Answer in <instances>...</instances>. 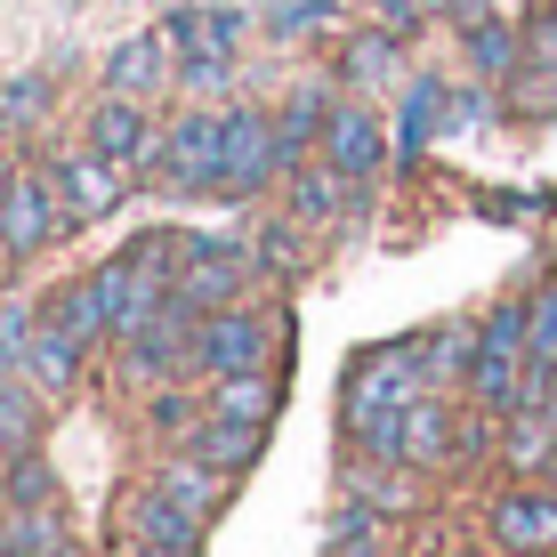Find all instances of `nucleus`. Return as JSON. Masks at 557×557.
Listing matches in <instances>:
<instances>
[{"label":"nucleus","instance_id":"obj_10","mask_svg":"<svg viewBox=\"0 0 557 557\" xmlns=\"http://www.w3.org/2000/svg\"><path fill=\"white\" fill-rule=\"evenodd\" d=\"M315 153H323L332 170H348V178H380V162H388V129H380V113H372V106H356V98H332Z\"/></svg>","mask_w":557,"mask_h":557},{"label":"nucleus","instance_id":"obj_15","mask_svg":"<svg viewBox=\"0 0 557 557\" xmlns=\"http://www.w3.org/2000/svg\"><path fill=\"white\" fill-rule=\"evenodd\" d=\"M41 315H49L65 339H82V348L113 339V315H106V292H98V275H73V283H57V292L41 299Z\"/></svg>","mask_w":557,"mask_h":557},{"label":"nucleus","instance_id":"obj_23","mask_svg":"<svg viewBox=\"0 0 557 557\" xmlns=\"http://www.w3.org/2000/svg\"><path fill=\"white\" fill-rule=\"evenodd\" d=\"M502 445H509V469H517V476H533V469L549 476V453H557V420H549V405L509 412V420H502Z\"/></svg>","mask_w":557,"mask_h":557},{"label":"nucleus","instance_id":"obj_34","mask_svg":"<svg viewBox=\"0 0 557 557\" xmlns=\"http://www.w3.org/2000/svg\"><path fill=\"white\" fill-rule=\"evenodd\" d=\"M332 9H339V0H283V9L267 16V25H275V33H307V25H323Z\"/></svg>","mask_w":557,"mask_h":557},{"label":"nucleus","instance_id":"obj_4","mask_svg":"<svg viewBox=\"0 0 557 557\" xmlns=\"http://www.w3.org/2000/svg\"><path fill=\"white\" fill-rule=\"evenodd\" d=\"M243 283H251V251L226 235H178V299L219 315V307H243Z\"/></svg>","mask_w":557,"mask_h":557},{"label":"nucleus","instance_id":"obj_36","mask_svg":"<svg viewBox=\"0 0 557 557\" xmlns=\"http://www.w3.org/2000/svg\"><path fill=\"white\" fill-rule=\"evenodd\" d=\"M542 405H549V420H557V372H549V396H542Z\"/></svg>","mask_w":557,"mask_h":557},{"label":"nucleus","instance_id":"obj_20","mask_svg":"<svg viewBox=\"0 0 557 557\" xmlns=\"http://www.w3.org/2000/svg\"><path fill=\"white\" fill-rule=\"evenodd\" d=\"M162 33L178 41V65H186V57H235V41H243V16H235V9H178Z\"/></svg>","mask_w":557,"mask_h":557},{"label":"nucleus","instance_id":"obj_29","mask_svg":"<svg viewBox=\"0 0 557 557\" xmlns=\"http://www.w3.org/2000/svg\"><path fill=\"white\" fill-rule=\"evenodd\" d=\"M525 348H533V372H557V283L525 292Z\"/></svg>","mask_w":557,"mask_h":557},{"label":"nucleus","instance_id":"obj_16","mask_svg":"<svg viewBox=\"0 0 557 557\" xmlns=\"http://www.w3.org/2000/svg\"><path fill=\"white\" fill-rule=\"evenodd\" d=\"M259 445H267V429H251V420H219V412H202L195 429H186V445H178V453H195V460H210V469L243 476V469L259 460Z\"/></svg>","mask_w":557,"mask_h":557},{"label":"nucleus","instance_id":"obj_9","mask_svg":"<svg viewBox=\"0 0 557 557\" xmlns=\"http://www.w3.org/2000/svg\"><path fill=\"white\" fill-rule=\"evenodd\" d=\"M82 138L106 153V162H122L129 178H138V170L153 162V153H162V129H153V113H146V98H106L89 106V122H82Z\"/></svg>","mask_w":557,"mask_h":557},{"label":"nucleus","instance_id":"obj_19","mask_svg":"<svg viewBox=\"0 0 557 557\" xmlns=\"http://www.w3.org/2000/svg\"><path fill=\"white\" fill-rule=\"evenodd\" d=\"M202 405L219 420H251V429H267L275 405H283V388H275V372H226V380H210V388H202Z\"/></svg>","mask_w":557,"mask_h":557},{"label":"nucleus","instance_id":"obj_26","mask_svg":"<svg viewBox=\"0 0 557 557\" xmlns=\"http://www.w3.org/2000/svg\"><path fill=\"white\" fill-rule=\"evenodd\" d=\"M396 65H405V33L396 25H380V33H356L348 41V82H396Z\"/></svg>","mask_w":557,"mask_h":557},{"label":"nucleus","instance_id":"obj_31","mask_svg":"<svg viewBox=\"0 0 557 557\" xmlns=\"http://www.w3.org/2000/svg\"><path fill=\"white\" fill-rule=\"evenodd\" d=\"M251 259L267 267V275H292V267H299V235H292V226H267V235L251 243Z\"/></svg>","mask_w":557,"mask_h":557},{"label":"nucleus","instance_id":"obj_37","mask_svg":"<svg viewBox=\"0 0 557 557\" xmlns=\"http://www.w3.org/2000/svg\"><path fill=\"white\" fill-rule=\"evenodd\" d=\"M57 557H82V542H65V549H57Z\"/></svg>","mask_w":557,"mask_h":557},{"label":"nucleus","instance_id":"obj_8","mask_svg":"<svg viewBox=\"0 0 557 557\" xmlns=\"http://www.w3.org/2000/svg\"><path fill=\"white\" fill-rule=\"evenodd\" d=\"M49 170H57V186H65V202H73V219H82V226H98V219H113V210L129 202V170L106 162L89 138L65 146V153H49Z\"/></svg>","mask_w":557,"mask_h":557},{"label":"nucleus","instance_id":"obj_24","mask_svg":"<svg viewBox=\"0 0 557 557\" xmlns=\"http://www.w3.org/2000/svg\"><path fill=\"white\" fill-rule=\"evenodd\" d=\"M153 485L178 493V502L195 509V517H210V509L226 502V469H210V460H195V453H170L162 469H153Z\"/></svg>","mask_w":557,"mask_h":557},{"label":"nucleus","instance_id":"obj_32","mask_svg":"<svg viewBox=\"0 0 557 557\" xmlns=\"http://www.w3.org/2000/svg\"><path fill=\"white\" fill-rule=\"evenodd\" d=\"M525 65H542V73H557V0H549V9L533 16V25H525Z\"/></svg>","mask_w":557,"mask_h":557},{"label":"nucleus","instance_id":"obj_17","mask_svg":"<svg viewBox=\"0 0 557 557\" xmlns=\"http://www.w3.org/2000/svg\"><path fill=\"white\" fill-rule=\"evenodd\" d=\"M82 356H89L82 339H65V332L41 315V332H33V348H25V363H16V372H25L41 396H73V388H82Z\"/></svg>","mask_w":557,"mask_h":557},{"label":"nucleus","instance_id":"obj_33","mask_svg":"<svg viewBox=\"0 0 557 557\" xmlns=\"http://www.w3.org/2000/svg\"><path fill=\"white\" fill-rule=\"evenodd\" d=\"M429 363H436V372H469V363H476V332H436Z\"/></svg>","mask_w":557,"mask_h":557},{"label":"nucleus","instance_id":"obj_27","mask_svg":"<svg viewBox=\"0 0 557 557\" xmlns=\"http://www.w3.org/2000/svg\"><path fill=\"white\" fill-rule=\"evenodd\" d=\"M49 502H57V469L41 453H25V460L0 469V509H49Z\"/></svg>","mask_w":557,"mask_h":557},{"label":"nucleus","instance_id":"obj_21","mask_svg":"<svg viewBox=\"0 0 557 557\" xmlns=\"http://www.w3.org/2000/svg\"><path fill=\"white\" fill-rule=\"evenodd\" d=\"M460 49H469V65L485 73V82H517V73H525V33H509L502 16L460 25Z\"/></svg>","mask_w":557,"mask_h":557},{"label":"nucleus","instance_id":"obj_14","mask_svg":"<svg viewBox=\"0 0 557 557\" xmlns=\"http://www.w3.org/2000/svg\"><path fill=\"white\" fill-rule=\"evenodd\" d=\"M453 412L436 405V396H420V405L396 412V469H436V460H453Z\"/></svg>","mask_w":557,"mask_h":557},{"label":"nucleus","instance_id":"obj_6","mask_svg":"<svg viewBox=\"0 0 557 557\" xmlns=\"http://www.w3.org/2000/svg\"><path fill=\"white\" fill-rule=\"evenodd\" d=\"M275 178H283L275 113H259V106H226V186H219V195L251 202V195H267Z\"/></svg>","mask_w":557,"mask_h":557},{"label":"nucleus","instance_id":"obj_5","mask_svg":"<svg viewBox=\"0 0 557 557\" xmlns=\"http://www.w3.org/2000/svg\"><path fill=\"white\" fill-rule=\"evenodd\" d=\"M267 356H275V315H259V307H219V315H202V332H195V372L202 380L267 372Z\"/></svg>","mask_w":557,"mask_h":557},{"label":"nucleus","instance_id":"obj_2","mask_svg":"<svg viewBox=\"0 0 557 557\" xmlns=\"http://www.w3.org/2000/svg\"><path fill=\"white\" fill-rule=\"evenodd\" d=\"M436 388V363H429V339H388V348H363L348 363V429L356 420H372V412H405L420 405V396Z\"/></svg>","mask_w":557,"mask_h":557},{"label":"nucleus","instance_id":"obj_11","mask_svg":"<svg viewBox=\"0 0 557 557\" xmlns=\"http://www.w3.org/2000/svg\"><path fill=\"white\" fill-rule=\"evenodd\" d=\"M493 542L509 557H557V485H517L493 502Z\"/></svg>","mask_w":557,"mask_h":557},{"label":"nucleus","instance_id":"obj_13","mask_svg":"<svg viewBox=\"0 0 557 557\" xmlns=\"http://www.w3.org/2000/svg\"><path fill=\"white\" fill-rule=\"evenodd\" d=\"M356 186H363V178L332 170L323 153H307V162L292 170V219H299V226H339V219L356 210Z\"/></svg>","mask_w":557,"mask_h":557},{"label":"nucleus","instance_id":"obj_38","mask_svg":"<svg viewBox=\"0 0 557 557\" xmlns=\"http://www.w3.org/2000/svg\"><path fill=\"white\" fill-rule=\"evenodd\" d=\"M0 267H16V259H9V251H0Z\"/></svg>","mask_w":557,"mask_h":557},{"label":"nucleus","instance_id":"obj_3","mask_svg":"<svg viewBox=\"0 0 557 557\" xmlns=\"http://www.w3.org/2000/svg\"><path fill=\"white\" fill-rule=\"evenodd\" d=\"M170 195H219L226 186V113L219 106H195L162 129V153H153Z\"/></svg>","mask_w":557,"mask_h":557},{"label":"nucleus","instance_id":"obj_28","mask_svg":"<svg viewBox=\"0 0 557 557\" xmlns=\"http://www.w3.org/2000/svg\"><path fill=\"white\" fill-rule=\"evenodd\" d=\"M41 113H49V73H16V82H0V138L33 129Z\"/></svg>","mask_w":557,"mask_h":557},{"label":"nucleus","instance_id":"obj_1","mask_svg":"<svg viewBox=\"0 0 557 557\" xmlns=\"http://www.w3.org/2000/svg\"><path fill=\"white\" fill-rule=\"evenodd\" d=\"M73 226L82 219H73V202H65V186H57L49 162H9L0 170V251L9 259H41Z\"/></svg>","mask_w":557,"mask_h":557},{"label":"nucleus","instance_id":"obj_12","mask_svg":"<svg viewBox=\"0 0 557 557\" xmlns=\"http://www.w3.org/2000/svg\"><path fill=\"white\" fill-rule=\"evenodd\" d=\"M178 82V41H170V33H129L122 49L106 57V89L113 98H162V89Z\"/></svg>","mask_w":557,"mask_h":557},{"label":"nucleus","instance_id":"obj_25","mask_svg":"<svg viewBox=\"0 0 557 557\" xmlns=\"http://www.w3.org/2000/svg\"><path fill=\"white\" fill-rule=\"evenodd\" d=\"M453 122V98H445V82H429V73H420V82L405 89V129H396V138H405V153H420L436 138V129Z\"/></svg>","mask_w":557,"mask_h":557},{"label":"nucleus","instance_id":"obj_35","mask_svg":"<svg viewBox=\"0 0 557 557\" xmlns=\"http://www.w3.org/2000/svg\"><path fill=\"white\" fill-rule=\"evenodd\" d=\"M453 0H380V25H396V33H412L420 16H445Z\"/></svg>","mask_w":557,"mask_h":557},{"label":"nucleus","instance_id":"obj_22","mask_svg":"<svg viewBox=\"0 0 557 557\" xmlns=\"http://www.w3.org/2000/svg\"><path fill=\"white\" fill-rule=\"evenodd\" d=\"M73 533H65V509H0V557H57Z\"/></svg>","mask_w":557,"mask_h":557},{"label":"nucleus","instance_id":"obj_30","mask_svg":"<svg viewBox=\"0 0 557 557\" xmlns=\"http://www.w3.org/2000/svg\"><path fill=\"white\" fill-rule=\"evenodd\" d=\"M226 82H235V57H186L178 65V89H195V98H219Z\"/></svg>","mask_w":557,"mask_h":557},{"label":"nucleus","instance_id":"obj_18","mask_svg":"<svg viewBox=\"0 0 557 557\" xmlns=\"http://www.w3.org/2000/svg\"><path fill=\"white\" fill-rule=\"evenodd\" d=\"M41 405H49V396L33 388L25 372L0 380V469H9V460H25V453H41Z\"/></svg>","mask_w":557,"mask_h":557},{"label":"nucleus","instance_id":"obj_7","mask_svg":"<svg viewBox=\"0 0 557 557\" xmlns=\"http://www.w3.org/2000/svg\"><path fill=\"white\" fill-rule=\"evenodd\" d=\"M202 525L210 517H195L162 485L129 493V557H202Z\"/></svg>","mask_w":557,"mask_h":557}]
</instances>
